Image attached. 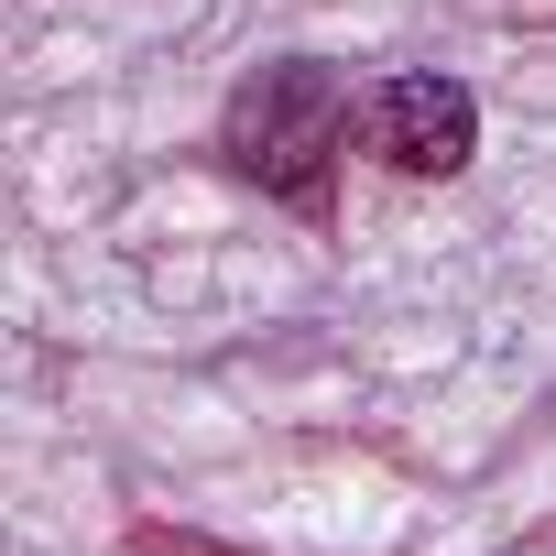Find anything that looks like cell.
<instances>
[{
	"label": "cell",
	"mask_w": 556,
	"mask_h": 556,
	"mask_svg": "<svg viewBox=\"0 0 556 556\" xmlns=\"http://www.w3.org/2000/svg\"><path fill=\"white\" fill-rule=\"evenodd\" d=\"M339 142H350V77L317 66V55H285L229 88V121H218V153L306 218H328V175H339Z\"/></svg>",
	"instance_id": "obj_1"
},
{
	"label": "cell",
	"mask_w": 556,
	"mask_h": 556,
	"mask_svg": "<svg viewBox=\"0 0 556 556\" xmlns=\"http://www.w3.org/2000/svg\"><path fill=\"white\" fill-rule=\"evenodd\" d=\"M361 142L393 164V175H458L469 153H480V99L458 88V77H382L371 99H361Z\"/></svg>",
	"instance_id": "obj_2"
}]
</instances>
